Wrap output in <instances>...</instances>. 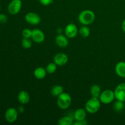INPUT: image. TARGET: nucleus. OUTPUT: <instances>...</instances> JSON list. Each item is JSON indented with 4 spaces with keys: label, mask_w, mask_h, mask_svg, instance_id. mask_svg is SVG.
Masks as SVG:
<instances>
[{
    "label": "nucleus",
    "mask_w": 125,
    "mask_h": 125,
    "mask_svg": "<svg viewBox=\"0 0 125 125\" xmlns=\"http://www.w3.org/2000/svg\"><path fill=\"white\" fill-rule=\"evenodd\" d=\"M124 103L125 102H123V101L117 100L113 105L114 110L117 112H120L123 111L125 108Z\"/></svg>",
    "instance_id": "21"
},
{
    "label": "nucleus",
    "mask_w": 125,
    "mask_h": 125,
    "mask_svg": "<svg viewBox=\"0 0 125 125\" xmlns=\"http://www.w3.org/2000/svg\"><path fill=\"white\" fill-rule=\"evenodd\" d=\"M17 111H18V113H23L24 111V108L23 106H20L18 107L17 109Z\"/></svg>",
    "instance_id": "28"
},
{
    "label": "nucleus",
    "mask_w": 125,
    "mask_h": 125,
    "mask_svg": "<svg viewBox=\"0 0 125 125\" xmlns=\"http://www.w3.org/2000/svg\"><path fill=\"white\" fill-rule=\"evenodd\" d=\"M114 94L116 100L125 102V83H120L116 87Z\"/></svg>",
    "instance_id": "8"
},
{
    "label": "nucleus",
    "mask_w": 125,
    "mask_h": 125,
    "mask_svg": "<svg viewBox=\"0 0 125 125\" xmlns=\"http://www.w3.org/2000/svg\"><path fill=\"white\" fill-rule=\"evenodd\" d=\"M116 74L122 78H125V62L120 61L116 64L115 67Z\"/></svg>",
    "instance_id": "14"
},
{
    "label": "nucleus",
    "mask_w": 125,
    "mask_h": 125,
    "mask_svg": "<svg viewBox=\"0 0 125 125\" xmlns=\"http://www.w3.org/2000/svg\"><path fill=\"white\" fill-rule=\"evenodd\" d=\"M21 34L23 37L30 39V38H31L32 36V30L28 29V28H26V29H24L22 31Z\"/></svg>",
    "instance_id": "24"
},
{
    "label": "nucleus",
    "mask_w": 125,
    "mask_h": 125,
    "mask_svg": "<svg viewBox=\"0 0 125 125\" xmlns=\"http://www.w3.org/2000/svg\"><path fill=\"white\" fill-rule=\"evenodd\" d=\"M114 99H115L114 91L110 89H107L101 92L99 96V100H100L101 103L105 104H108L112 103Z\"/></svg>",
    "instance_id": "4"
},
{
    "label": "nucleus",
    "mask_w": 125,
    "mask_h": 125,
    "mask_svg": "<svg viewBox=\"0 0 125 125\" xmlns=\"http://www.w3.org/2000/svg\"><path fill=\"white\" fill-rule=\"evenodd\" d=\"M21 7V0H12L8 5V12L10 14L15 15L20 12Z\"/></svg>",
    "instance_id": "5"
},
{
    "label": "nucleus",
    "mask_w": 125,
    "mask_h": 125,
    "mask_svg": "<svg viewBox=\"0 0 125 125\" xmlns=\"http://www.w3.org/2000/svg\"><path fill=\"white\" fill-rule=\"evenodd\" d=\"M21 45L24 48L29 49L32 47V42L30 39L23 37L21 40Z\"/></svg>",
    "instance_id": "23"
},
{
    "label": "nucleus",
    "mask_w": 125,
    "mask_h": 125,
    "mask_svg": "<svg viewBox=\"0 0 125 125\" xmlns=\"http://www.w3.org/2000/svg\"><path fill=\"white\" fill-rule=\"evenodd\" d=\"M39 1L41 4L45 6H49L53 2V0H39Z\"/></svg>",
    "instance_id": "26"
},
{
    "label": "nucleus",
    "mask_w": 125,
    "mask_h": 125,
    "mask_svg": "<svg viewBox=\"0 0 125 125\" xmlns=\"http://www.w3.org/2000/svg\"><path fill=\"white\" fill-rule=\"evenodd\" d=\"M87 111L85 109L79 108L76 110L73 113V117L74 121H81L84 120L86 118Z\"/></svg>",
    "instance_id": "13"
},
{
    "label": "nucleus",
    "mask_w": 125,
    "mask_h": 125,
    "mask_svg": "<svg viewBox=\"0 0 125 125\" xmlns=\"http://www.w3.org/2000/svg\"><path fill=\"white\" fill-rule=\"evenodd\" d=\"M72 99L70 95L68 93L63 92L57 97V104L60 109L66 110L70 106Z\"/></svg>",
    "instance_id": "3"
},
{
    "label": "nucleus",
    "mask_w": 125,
    "mask_h": 125,
    "mask_svg": "<svg viewBox=\"0 0 125 125\" xmlns=\"http://www.w3.org/2000/svg\"><path fill=\"white\" fill-rule=\"evenodd\" d=\"M101 101L98 98L92 97L86 102L85 109L89 114H95L100 110L101 107Z\"/></svg>",
    "instance_id": "2"
},
{
    "label": "nucleus",
    "mask_w": 125,
    "mask_h": 125,
    "mask_svg": "<svg viewBox=\"0 0 125 125\" xmlns=\"http://www.w3.org/2000/svg\"><path fill=\"white\" fill-rule=\"evenodd\" d=\"M1 4H0V13H1Z\"/></svg>",
    "instance_id": "30"
},
{
    "label": "nucleus",
    "mask_w": 125,
    "mask_h": 125,
    "mask_svg": "<svg viewBox=\"0 0 125 125\" xmlns=\"http://www.w3.org/2000/svg\"><path fill=\"white\" fill-rule=\"evenodd\" d=\"M101 92L102 91H101V87L100 85H97V84H94V85H92L90 87V93L92 97L98 98H99V96H100Z\"/></svg>",
    "instance_id": "18"
},
{
    "label": "nucleus",
    "mask_w": 125,
    "mask_h": 125,
    "mask_svg": "<svg viewBox=\"0 0 125 125\" xmlns=\"http://www.w3.org/2000/svg\"><path fill=\"white\" fill-rule=\"evenodd\" d=\"M31 39L36 43H41L45 39V34L40 29H34L32 30Z\"/></svg>",
    "instance_id": "10"
},
{
    "label": "nucleus",
    "mask_w": 125,
    "mask_h": 125,
    "mask_svg": "<svg viewBox=\"0 0 125 125\" xmlns=\"http://www.w3.org/2000/svg\"><path fill=\"white\" fill-rule=\"evenodd\" d=\"M57 69V65L54 62H51L46 65V70L47 73L49 74H53L56 72Z\"/></svg>",
    "instance_id": "22"
},
{
    "label": "nucleus",
    "mask_w": 125,
    "mask_h": 125,
    "mask_svg": "<svg viewBox=\"0 0 125 125\" xmlns=\"http://www.w3.org/2000/svg\"><path fill=\"white\" fill-rule=\"evenodd\" d=\"M78 33L82 37L87 38L90 35V30L87 26L83 25L79 29Z\"/></svg>",
    "instance_id": "20"
},
{
    "label": "nucleus",
    "mask_w": 125,
    "mask_h": 125,
    "mask_svg": "<svg viewBox=\"0 0 125 125\" xmlns=\"http://www.w3.org/2000/svg\"><path fill=\"white\" fill-rule=\"evenodd\" d=\"M17 98H18V101H19L20 103H21V104H26L29 102L30 95L28 92L25 91V90H22L20 92H19Z\"/></svg>",
    "instance_id": "15"
},
{
    "label": "nucleus",
    "mask_w": 125,
    "mask_h": 125,
    "mask_svg": "<svg viewBox=\"0 0 125 125\" xmlns=\"http://www.w3.org/2000/svg\"><path fill=\"white\" fill-rule=\"evenodd\" d=\"M55 42L57 46L62 48H65L68 45V37L66 35H63V34H58L56 37Z\"/></svg>",
    "instance_id": "12"
},
{
    "label": "nucleus",
    "mask_w": 125,
    "mask_h": 125,
    "mask_svg": "<svg viewBox=\"0 0 125 125\" xmlns=\"http://www.w3.org/2000/svg\"><path fill=\"white\" fill-rule=\"evenodd\" d=\"M47 72L46 69L41 67H39L35 68L34 71V75L37 79H43L46 77Z\"/></svg>",
    "instance_id": "17"
},
{
    "label": "nucleus",
    "mask_w": 125,
    "mask_h": 125,
    "mask_svg": "<svg viewBox=\"0 0 125 125\" xmlns=\"http://www.w3.org/2000/svg\"><path fill=\"white\" fill-rule=\"evenodd\" d=\"M65 34L69 39H73L78 33V29L76 25L74 23H69L65 28Z\"/></svg>",
    "instance_id": "9"
},
{
    "label": "nucleus",
    "mask_w": 125,
    "mask_h": 125,
    "mask_svg": "<svg viewBox=\"0 0 125 125\" xmlns=\"http://www.w3.org/2000/svg\"><path fill=\"white\" fill-rule=\"evenodd\" d=\"M88 124V122L87 121L86 119L84 120H81V121H75L73 122L74 125H86Z\"/></svg>",
    "instance_id": "27"
},
{
    "label": "nucleus",
    "mask_w": 125,
    "mask_h": 125,
    "mask_svg": "<svg viewBox=\"0 0 125 125\" xmlns=\"http://www.w3.org/2000/svg\"><path fill=\"white\" fill-rule=\"evenodd\" d=\"M122 29L123 30V31L125 33V20L123 21L122 23Z\"/></svg>",
    "instance_id": "29"
},
{
    "label": "nucleus",
    "mask_w": 125,
    "mask_h": 125,
    "mask_svg": "<svg viewBox=\"0 0 125 125\" xmlns=\"http://www.w3.org/2000/svg\"><path fill=\"white\" fill-rule=\"evenodd\" d=\"M53 61L57 66H63L68 62V57L63 52H58L54 57Z\"/></svg>",
    "instance_id": "11"
},
{
    "label": "nucleus",
    "mask_w": 125,
    "mask_h": 125,
    "mask_svg": "<svg viewBox=\"0 0 125 125\" xmlns=\"http://www.w3.org/2000/svg\"><path fill=\"white\" fill-rule=\"evenodd\" d=\"M78 18L81 24L88 26L94 21L95 19V14L90 10H84L80 12Z\"/></svg>",
    "instance_id": "1"
},
{
    "label": "nucleus",
    "mask_w": 125,
    "mask_h": 125,
    "mask_svg": "<svg viewBox=\"0 0 125 125\" xmlns=\"http://www.w3.org/2000/svg\"><path fill=\"white\" fill-rule=\"evenodd\" d=\"M25 21L31 25H38L41 21V18L40 15L37 13L29 12L25 15L24 17Z\"/></svg>",
    "instance_id": "6"
},
{
    "label": "nucleus",
    "mask_w": 125,
    "mask_h": 125,
    "mask_svg": "<svg viewBox=\"0 0 125 125\" xmlns=\"http://www.w3.org/2000/svg\"><path fill=\"white\" fill-rule=\"evenodd\" d=\"M63 92V87L61 85H55L52 87L51 90V94L54 97H58Z\"/></svg>",
    "instance_id": "19"
},
{
    "label": "nucleus",
    "mask_w": 125,
    "mask_h": 125,
    "mask_svg": "<svg viewBox=\"0 0 125 125\" xmlns=\"http://www.w3.org/2000/svg\"><path fill=\"white\" fill-rule=\"evenodd\" d=\"M7 20H8V18H7V15L4 13H0V23L5 24L7 21Z\"/></svg>",
    "instance_id": "25"
},
{
    "label": "nucleus",
    "mask_w": 125,
    "mask_h": 125,
    "mask_svg": "<svg viewBox=\"0 0 125 125\" xmlns=\"http://www.w3.org/2000/svg\"><path fill=\"white\" fill-rule=\"evenodd\" d=\"M73 115H67L61 117L58 121L59 125H72L74 122Z\"/></svg>",
    "instance_id": "16"
},
{
    "label": "nucleus",
    "mask_w": 125,
    "mask_h": 125,
    "mask_svg": "<svg viewBox=\"0 0 125 125\" xmlns=\"http://www.w3.org/2000/svg\"><path fill=\"white\" fill-rule=\"evenodd\" d=\"M18 111L13 107H10V108L7 109L5 112V119L8 123H12L15 122L18 118Z\"/></svg>",
    "instance_id": "7"
}]
</instances>
